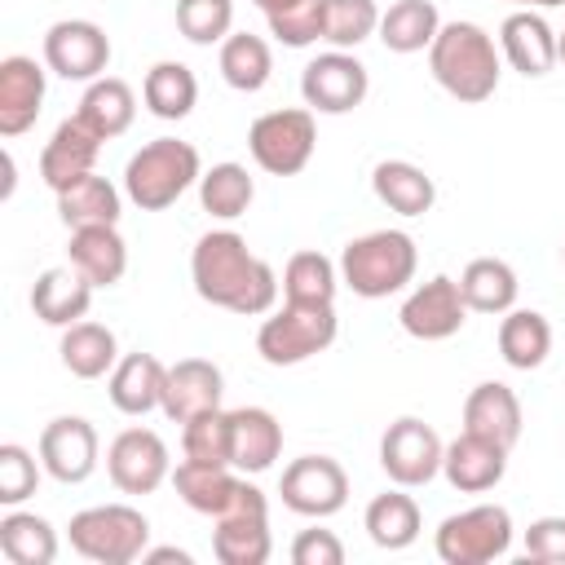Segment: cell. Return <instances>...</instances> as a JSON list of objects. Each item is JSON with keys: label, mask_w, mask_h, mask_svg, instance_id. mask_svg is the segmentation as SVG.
Listing matches in <instances>:
<instances>
[{"label": "cell", "mask_w": 565, "mask_h": 565, "mask_svg": "<svg viewBox=\"0 0 565 565\" xmlns=\"http://www.w3.org/2000/svg\"><path fill=\"white\" fill-rule=\"evenodd\" d=\"M556 53H561V66H565V31L556 35Z\"/></svg>", "instance_id": "51"}, {"label": "cell", "mask_w": 565, "mask_h": 565, "mask_svg": "<svg viewBox=\"0 0 565 565\" xmlns=\"http://www.w3.org/2000/svg\"><path fill=\"white\" fill-rule=\"evenodd\" d=\"M525 561L565 565V516H539L525 530Z\"/></svg>", "instance_id": "46"}, {"label": "cell", "mask_w": 565, "mask_h": 565, "mask_svg": "<svg viewBox=\"0 0 565 565\" xmlns=\"http://www.w3.org/2000/svg\"><path fill=\"white\" fill-rule=\"evenodd\" d=\"M172 486H177V499H181L190 512L221 516V512L234 503V494H238L243 477H234V468H230V463H199V459H181V463L172 468Z\"/></svg>", "instance_id": "28"}, {"label": "cell", "mask_w": 565, "mask_h": 565, "mask_svg": "<svg viewBox=\"0 0 565 565\" xmlns=\"http://www.w3.org/2000/svg\"><path fill=\"white\" fill-rule=\"evenodd\" d=\"M190 282L199 300L238 318H260L278 300V274L234 230H207L190 252Z\"/></svg>", "instance_id": "1"}, {"label": "cell", "mask_w": 565, "mask_h": 565, "mask_svg": "<svg viewBox=\"0 0 565 565\" xmlns=\"http://www.w3.org/2000/svg\"><path fill=\"white\" fill-rule=\"evenodd\" d=\"M362 525H366V534H371L375 547L402 552V547H411V543L419 539V503L406 494V486L384 490V494H375V499L366 503Z\"/></svg>", "instance_id": "31"}, {"label": "cell", "mask_w": 565, "mask_h": 565, "mask_svg": "<svg viewBox=\"0 0 565 565\" xmlns=\"http://www.w3.org/2000/svg\"><path fill=\"white\" fill-rule=\"evenodd\" d=\"M499 53H503V62H508L512 71H521L525 79H539V75H547V71L561 62V53H556V31H552L547 18L534 13V9H516V13L503 18V26H499Z\"/></svg>", "instance_id": "19"}, {"label": "cell", "mask_w": 565, "mask_h": 565, "mask_svg": "<svg viewBox=\"0 0 565 565\" xmlns=\"http://www.w3.org/2000/svg\"><path fill=\"white\" fill-rule=\"evenodd\" d=\"M66 260L93 287H115L128 274V243H124L119 225H84V230H71Z\"/></svg>", "instance_id": "25"}, {"label": "cell", "mask_w": 565, "mask_h": 565, "mask_svg": "<svg viewBox=\"0 0 565 565\" xmlns=\"http://www.w3.org/2000/svg\"><path fill=\"white\" fill-rule=\"evenodd\" d=\"M141 561H150V565H163V561H177V565H190V552H181V547H146L141 552Z\"/></svg>", "instance_id": "48"}, {"label": "cell", "mask_w": 565, "mask_h": 565, "mask_svg": "<svg viewBox=\"0 0 565 565\" xmlns=\"http://www.w3.org/2000/svg\"><path fill=\"white\" fill-rule=\"evenodd\" d=\"M216 530H212V552L221 565H265L269 552H274V539H269V499L260 486L243 481L234 503L212 516Z\"/></svg>", "instance_id": "9"}, {"label": "cell", "mask_w": 565, "mask_h": 565, "mask_svg": "<svg viewBox=\"0 0 565 565\" xmlns=\"http://www.w3.org/2000/svg\"><path fill=\"white\" fill-rule=\"evenodd\" d=\"M265 18H269V35L287 49H309L322 40V0H296Z\"/></svg>", "instance_id": "45"}, {"label": "cell", "mask_w": 565, "mask_h": 565, "mask_svg": "<svg viewBox=\"0 0 565 565\" xmlns=\"http://www.w3.org/2000/svg\"><path fill=\"white\" fill-rule=\"evenodd\" d=\"M181 455L199 463H230V411H203L181 424ZM234 468V463H230Z\"/></svg>", "instance_id": "42"}, {"label": "cell", "mask_w": 565, "mask_h": 565, "mask_svg": "<svg viewBox=\"0 0 565 565\" xmlns=\"http://www.w3.org/2000/svg\"><path fill=\"white\" fill-rule=\"evenodd\" d=\"M340 335V318L335 305H291L282 300V309H274L260 331H256V353L269 366H300L313 353L331 349Z\"/></svg>", "instance_id": "5"}, {"label": "cell", "mask_w": 565, "mask_h": 565, "mask_svg": "<svg viewBox=\"0 0 565 565\" xmlns=\"http://www.w3.org/2000/svg\"><path fill=\"white\" fill-rule=\"evenodd\" d=\"M44 66L62 79L93 84L110 66V35L88 18H62L44 31Z\"/></svg>", "instance_id": "13"}, {"label": "cell", "mask_w": 565, "mask_h": 565, "mask_svg": "<svg viewBox=\"0 0 565 565\" xmlns=\"http://www.w3.org/2000/svg\"><path fill=\"white\" fill-rule=\"evenodd\" d=\"M521 397L503 384V380H481L468 397H463V433H477L503 450L516 446L521 437Z\"/></svg>", "instance_id": "22"}, {"label": "cell", "mask_w": 565, "mask_h": 565, "mask_svg": "<svg viewBox=\"0 0 565 565\" xmlns=\"http://www.w3.org/2000/svg\"><path fill=\"white\" fill-rule=\"evenodd\" d=\"M203 177V159L190 141L181 137H154L146 141L128 168H124V194L141 207V212H163L172 207L190 185H199Z\"/></svg>", "instance_id": "4"}, {"label": "cell", "mask_w": 565, "mask_h": 565, "mask_svg": "<svg viewBox=\"0 0 565 565\" xmlns=\"http://www.w3.org/2000/svg\"><path fill=\"white\" fill-rule=\"evenodd\" d=\"M221 393H225V375L216 362L207 358H181L168 366V380H163V415L172 424H185L203 411H216L221 406Z\"/></svg>", "instance_id": "18"}, {"label": "cell", "mask_w": 565, "mask_h": 565, "mask_svg": "<svg viewBox=\"0 0 565 565\" xmlns=\"http://www.w3.org/2000/svg\"><path fill=\"white\" fill-rule=\"evenodd\" d=\"M503 472H508V450L477 433H459L441 455V477L459 494H486L503 481Z\"/></svg>", "instance_id": "23"}, {"label": "cell", "mask_w": 565, "mask_h": 565, "mask_svg": "<svg viewBox=\"0 0 565 565\" xmlns=\"http://www.w3.org/2000/svg\"><path fill=\"white\" fill-rule=\"evenodd\" d=\"M419 269V247L406 230H371L349 238L340 252V282L362 300H384L406 291Z\"/></svg>", "instance_id": "3"}, {"label": "cell", "mask_w": 565, "mask_h": 565, "mask_svg": "<svg viewBox=\"0 0 565 565\" xmlns=\"http://www.w3.org/2000/svg\"><path fill=\"white\" fill-rule=\"evenodd\" d=\"M397 322L411 340H450L459 335V327L468 322V305H463V291H459V278H446V274H433L428 282L411 287V296L402 300L397 309Z\"/></svg>", "instance_id": "15"}, {"label": "cell", "mask_w": 565, "mask_h": 565, "mask_svg": "<svg viewBox=\"0 0 565 565\" xmlns=\"http://www.w3.org/2000/svg\"><path fill=\"white\" fill-rule=\"evenodd\" d=\"M278 494H282V508H291L296 516L327 521L349 503V472L331 455H300L282 468Z\"/></svg>", "instance_id": "10"}, {"label": "cell", "mask_w": 565, "mask_h": 565, "mask_svg": "<svg viewBox=\"0 0 565 565\" xmlns=\"http://www.w3.org/2000/svg\"><path fill=\"white\" fill-rule=\"evenodd\" d=\"M340 265L322 252H296L282 269V300L291 305H335Z\"/></svg>", "instance_id": "40"}, {"label": "cell", "mask_w": 565, "mask_h": 565, "mask_svg": "<svg viewBox=\"0 0 565 565\" xmlns=\"http://www.w3.org/2000/svg\"><path fill=\"white\" fill-rule=\"evenodd\" d=\"M291 561L296 565H344V543L331 530H300L291 539Z\"/></svg>", "instance_id": "47"}, {"label": "cell", "mask_w": 565, "mask_h": 565, "mask_svg": "<svg viewBox=\"0 0 565 565\" xmlns=\"http://www.w3.org/2000/svg\"><path fill=\"white\" fill-rule=\"evenodd\" d=\"M561 256H565V252H561Z\"/></svg>", "instance_id": "52"}, {"label": "cell", "mask_w": 565, "mask_h": 565, "mask_svg": "<svg viewBox=\"0 0 565 565\" xmlns=\"http://www.w3.org/2000/svg\"><path fill=\"white\" fill-rule=\"evenodd\" d=\"M177 31L190 44H225L234 31V0H177Z\"/></svg>", "instance_id": "43"}, {"label": "cell", "mask_w": 565, "mask_h": 565, "mask_svg": "<svg viewBox=\"0 0 565 565\" xmlns=\"http://www.w3.org/2000/svg\"><path fill=\"white\" fill-rule=\"evenodd\" d=\"M57 353H62V366H66L75 380H102V375H110L115 362H119V340H115L110 327L84 318V322H75V327L62 331Z\"/></svg>", "instance_id": "30"}, {"label": "cell", "mask_w": 565, "mask_h": 565, "mask_svg": "<svg viewBox=\"0 0 565 565\" xmlns=\"http://www.w3.org/2000/svg\"><path fill=\"white\" fill-rule=\"evenodd\" d=\"M437 561L446 565H490L512 547V512L503 503H477L446 516L433 534Z\"/></svg>", "instance_id": "8"}, {"label": "cell", "mask_w": 565, "mask_h": 565, "mask_svg": "<svg viewBox=\"0 0 565 565\" xmlns=\"http://www.w3.org/2000/svg\"><path fill=\"white\" fill-rule=\"evenodd\" d=\"M66 539L93 565H132L150 543V521L128 503H97L71 516Z\"/></svg>", "instance_id": "6"}, {"label": "cell", "mask_w": 565, "mask_h": 565, "mask_svg": "<svg viewBox=\"0 0 565 565\" xmlns=\"http://www.w3.org/2000/svg\"><path fill=\"white\" fill-rule=\"evenodd\" d=\"M119 212H124L119 190H115L106 177H97V172L79 177L75 185H66V190L57 194V216H62L66 230H84V225H119Z\"/></svg>", "instance_id": "35"}, {"label": "cell", "mask_w": 565, "mask_h": 565, "mask_svg": "<svg viewBox=\"0 0 565 565\" xmlns=\"http://www.w3.org/2000/svg\"><path fill=\"white\" fill-rule=\"evenodd\" d=\"M256 9H265V13H278V9H287V4H296V0H252Z\"/></svg>", "instance_id": "50"}, {"label": "cell", "mask_w": 565, "mask_h": 565, "mask_svg": "<svg viewBox=\"0 0 565 565\" xmlns=\"http://www.w3.org/2000/svg\"><path fill=\"white\" fill-rule=\"evenodd\" d=\"M97 154H102V137L79 115H71L53 128V137L40 150V181L53 194H62L66 185H75L79 177H88L97 168Z\"/></svg>", "instance_id": "17"}, {"label": "cell", "mask_w": 565, "mask_h": 565, "mask_svg": "<svg viewBox=\"0 0 565 565\" xmlns=\"http://www.w3.org/2000/svg\"><path fill=\"white\" fill-rule=\"evenodd\" d=\"M163 380H168V366L154 353H124L106 380L110 406L124 415H150L163 406Z\"/></svg>", "instance_id": "26"}, {"label": "cell", "mask_w": 565, "mask_h": 565, "mask_svg": "<svg viewBox=\"0 0 565 565\" xmlns=\"http://www.w3.org/2000/svg\"><path fill=\"white\" fill-rule=\"evenodd\" d=\"M441 31V13L433 0H397L380 13V44L388 53H424Z\"/></svg>", "instance_id": "34"}, {"label": "cell", "mask_w": 565, "mask_h": 565, "mask_svg": "<svg viewBox=\"0 0 565 565\" xmlns=\"http://www.w3.org/2000/svg\"><path fill=\"white\" fill-rule=\"evenodd\" d=\"M93 282L66 260V265H53V269H44L40 278H35V287H31V309H35V318L44 322V327H75V322H84L88 318V305H93Z\"/></svg>", "instance_id": "21"}, {"label": "cell", "mask_w": 565, "mask_h": 565, "mask_svg": "<svg viewBox=\"0 0 565 565\" xmlns=\"http://www.w3.org/2000/svg\"><path fill=\"white\" fill-rule=\"evenodd\" d=\"M371 190H375V199H380L388 212H397V216H424V212H433V203H437L433 177H428L419 163H411V159H380V163L371 168Z\"/></svg>", "instance_id": "27"}, {"label": "cell", "mask_w": 565, "mask_h": 565, "mask_svg": "<svg viewBox=\"0 0 565 565\" xmlns=\"http://www.w3.org/2000/svg\"><path fill=\"white\" fill-rule=\"evenodd\" d=\"M0 552L13 565H53L57 561V530L35 512L9 508L0 516Z\"/></svg>", "instance_id": "38"}, {"label": "cell", "mask_w": 565, "mask_h": 565, "mask_svg": "<svg viewBox=\"0 0 565 565\" xmlns=\"http://www.w3.org/2000/svg\"><path fill=\"white\" fill-rule=\"evenodd\" d=\"M247 150L252 163L269 177H296L309 168L313 150H318V124L309 106H282V110H265L252 119L247 128Z\"/></svg>", "instance_id": "7"}, {"label": "cell", "mask_w": 565, "mask_h": 565, "mask_svg": "<svg viewBox=\"0 0 565 565\" xmlns=\"http://www.w3.org/2000/svg\"><path fill=\"white\" fill-rule=\"evenodd\" d=\"M141 102L154 119H185L199 102V79L185 62H154L141 79Z\"/></svg>", "instance_id": "37"}, {"label": "cell", "mask_w": 565, "mask_h": 565, "mask_svg": "<svg viewBox=\"0 0 565 565\" xmlns=\"http://www.w3.org/2000/svg\"><path fill=\"white\" fill-rule=\"evenodd\" d=\"M552 353V322L539 309H508L499 322V358L512 371H534Z\"/></svg>", "instance_id": "33"}, {"label": "cell", "mask_w": 565, "mask_h": 565, "mask_svg": "<svg viewBox=\"0 0 565 565\" xmlns=\"http://www.w3.org/2000/svg\"><path fill=\"white\" fill-rule=\"evenodd\" d=\"M282 455V424L265 406L230 411V463L238 472H265Z\"/></svg>", "instance_id": "24"}, {"label": "cell", "mask_w": 565, "mask_h": 565, "mask_svg": "<svg viewBox=\"0 0 565 565\" xmlns=\"http://www.w3.org/2000/svg\"><path fill=\"white\" fill-rule=\"evenodd\" d=\"M459 291H463V305H468L472 313H494V318H503L508 309H516L521 282H516V269H512L508 260H499V256H477V260L463 265Z\"/></svg>", "instance_id": "29"}, {"label": "cell", "mask_w": 565, "mask_h": 565, "mask_svg": "<svg viewBox=\"0 0 565 565\" xmlns=\"http://www.w3.org/2000/svg\"><path fill=\"white\" fill-rule=\"evenodd\" d=\"M35 450H40V463H44V472H49L53 481L79 486V481L93 477L102 441H97V428H93L84 415H57V419L44 424Z\"/></svg>", "instance_id": "16"}, {"label": "cell", "mask_w": 565, "mask_h": 565, "mask_svg": "<svg viewBox=\"0 0 565 565\" xmlns=\"http://www.w3.org/2000/svg\"><path fill=\"white\" fill-rule=\"evenodd\" d=\"M44 110V66L9 53L0 62V137H22Z\"/></svg>", "instance_id": "20"}, {"label": "cell", "mask_w": 565, "mask_h": 565, "mask_svg": "<svg viewBox=\"0 0 565 565\" xmlns=\"http://www.w3.org/2000/svg\"><path fill=\"white\" fill-rule=\"evenodd\" d=\"M508 4H521V9H556L565 0H508Z\"/></svg>", "instance_id": "49"}, {"label": "cell", "mask_w": 565, "mask_h": 565, "mask_svg": "<svg viewBox=\"0 0 565 565\" xmlns=\"http://www.w3.org/2000/svg\"><path fill=\"white\" fill-rule=\"evenodd\" d=\"M256 199V181L247 177L243 163H212L203 177H199V203L207 216L216 221H238Z\"/></svg>", "instance_id": "39"}, {"label": "cell", "mask_w": 565, "mask_h": 565, "mask_svg": "<svg viewBox=\"0 0 565 565\" xmlns=\"http://www.w3.org/2000/svg\"><path fill=\"white\" fill-rule=\"evenodd\" d=\"M441 455H446L441 437L433 433V424H424L415 415L393 419L380 437V468L393 486H406V490L428 486L441 472Z\"/></svg>", "instance_id": "12"}, {"label": "cell", "mask_w": 565, "mask_h": 565, "mask_svg": "<svg viewBox=\"0 0 565 565\" xmlns=\"http://www.w3.org/2000/svg\"><path fill=\"white\" fill-rule=\"evenodd\" d=\"M40 455V450H35ZM26 446H18V441H4L0 446V503L4 508H18V503H26L31 494H35V486H40V459H35Z\"/></svg>", "instance_id": "44"}, {"label": "cell", "mask_w": 565, "mask_h": 565, "mask_svg": "<svg viewBox=\"0 0 565 565\" xmlns=\"http://www.w3.org/2000/svg\"><path fill=\"white\" fill-rule=\"evenodd\" d=\"M216 66H221V79L234 88V93H260L274 75V53L260 35L252 31H230L221 53H216Z\"/></svg>", "instance_id": "36"}, {"label": "cell", "mask_w": 565, "mask_h": 565, "mask_svg": "<svg viewBox=\"0 0 565 565\" xmlns=\"http://www.w3.org/2000/svg\"><path fill=\"white\" fill-rule=\"evenodd\" d=\"M380 31L375 0H322V40L331 49H358Z\"/></svg>", "instance_id": "41"}, {"label": "cell", "mask_w": 565, "mask_h": 565, "mask_svg": "<svg viewBox=\"0 0 565 565\" xmlns=\"http://www.w3.org/2000/svg\"><path fill=\"white\" fill-rule=\"evenodd\" d=\"M75 115H79L102 141H110V137H119V132L132 128V119H137V93H132L124 79L102 75V79H93V84L84 88Z\"/></svg>", "instance_id": "32"}, {"label": "cell", "mask_w": 565, "mask_h": 565, "mask_svg": "<svg viewBox=\"0 0 565 565\" xmlns=\"http://www.w3.org/2000/svg\"><path fill=\"white\" fill-rule=\"evenodd\" d=\"M366 93H371V75L349 49L318 53L300 71V97L318 115H349L366 102Z\"/></svg>", "instance_id": "11"}, {"label": "cell", "mask_w": 565, "mask_h": 565, "mask_svg": "<svg viewBox=\"0 0 565 565\" xmlns=\"http://www.w3.org/2000/svg\"><path fill=\"white\" fill-rule=\"evenodd\" d=\"M428 71L455 102L481 106L499 88L503 53H499V44L486 26L455 18V22H441L437 40L428 44Z\"/></svg>", "instance_id": "2"}, {"label": "cell", "mask_w": 565, "mask_h": 565, "mask_svg": "<svg viewBox=\"0 0 565 565\" xmlns=\"http://www.w3.org/2000/svg\"><path fill=\"white\" fill-rule=\"evenodd\" d=\"M106 472L124 494H154L163 481H172L168 441L154 428H124L106 446Z\"/></svg>", "instance_id": "14"}]
</instances>
